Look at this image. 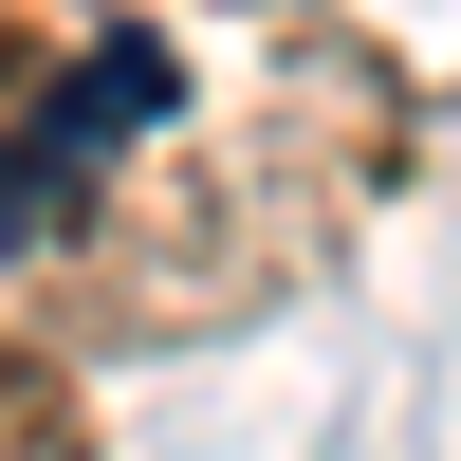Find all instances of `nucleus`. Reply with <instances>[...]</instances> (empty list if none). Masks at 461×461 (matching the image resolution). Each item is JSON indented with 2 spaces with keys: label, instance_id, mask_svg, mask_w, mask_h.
Instances as JSON below:
<instances>
[{
  "label": "nucleus",
  "instance_id": "obj_1",
  "mask_svg": "<svg viewBox=\"0 0 461 461\" xmlns=\"http://www.w3.org/2000/svg\"><path fill=\"white\" fill-rule=\"evenodd\" d=\"M406 185L351 0H0V332L185 351Z\"/></svg>",
  "mask_w": 461,
  "mask_h": 461
},
{
  "label": "nucleus",
  "instance_id": "obj_2",
  "mask_svg": "<svg viewBox=\"0 0 461 461\" xmlns=\"http://www.w3.org/2000/svg\"><path fill=\"white\" fill-rule=\"evenodd\" d=\"M0 461H93L74 369H56V351H19V332H0Z\"/></svg>",
  "mask_w": 461,
  "mask_h": 461
}]
</instances>
